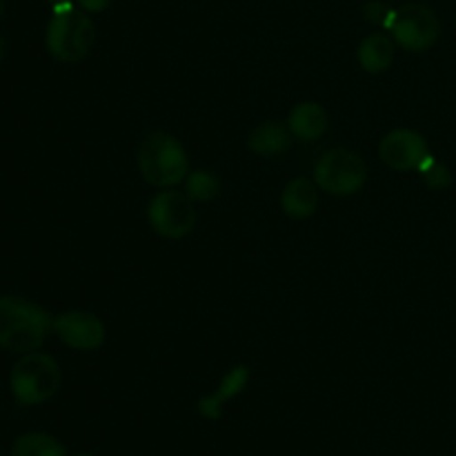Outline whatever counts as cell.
<instances>
[{"label": "cell", "instance_id": "obj_1", "mask_svg": "<svg viewBox=\"0 0 456 456\" xmlns=\"http://www.w3.org/2000/svg\"><path fill=\"white\" fill-rule=\"evenodd\" d=\"M53 330L47 310L20 297H0V347L18 354L36 352Z\"/></svg>", "mask_w": 456, "mask_h": 456}, {"label": "cell", "instance_id": "obj_2", "mask_svg": "<svg viewBox=\"0 0 456 456\" xmlns=\"http://www.w3.org/2000/svg\"><path fill=\"white\" fill-rule=\"evenodd\" d=\"M138 172L150 185L174 187L190 174V156L185 147L167 132H151L138 145Z\"/></svg>", "mask_w": 456, "mask_h": 456}, {"label": "cell", "instance_id": "obj_3", "mask_svg": "<svg viewBox=\"0 0 456 456\" xmlns=\"http://www.w3.org/2000/svg\"><path fill=\"white\" fill-rule=\"evenodd\" d=\"M62 374L56 359L43 352L22 354L12 368L9 386L20 405H40L61 390Z\"/></svg>", "mask_w": 456, "mask_h": 456}, {"label": "cell", "instance_id": "obj_4", "mask_svg": "<svg viewBox=\"0 0 456 456\" xmlns=\"http://www.w3.org/2000/svg\"><path fill=\"white\" fill-rule=\"evenodd\" d=\"M96 40V25L92 18L78 9L53 12L45 34L49 53L61 62H80L92 52Z\"/></svg>", "mask_w": 456, "mask_h": 456}, {"label": "cell", "instance_id": "obj_5", "mask_svg": "<svg viewBox=\"0 0 456 456\" xmlns=\"http://www.w3.org/2000/svg\"><path fill=\"white\" fill-rule=\"evenodd\" d=\"M314 181L332 196H352L368 183V165L356 151L337 147L325 151L314 165Z\"/></svg>", "mask_w": 456, "mask_h": 456}, {"label": "cell", "instance_id": "obj_6", "mask_svg": "<svg viewBox=\"0 0 456 456\" xmlns=\"http://www.w3.org/2000/svg\"><path fill=\"white\" fill-rule=\"evenodd\" d=\"M390 31L395 43L408 49V52H426L439 40L441 22L435 9L412 3L395 9Z\"/></svg>", "mask_w": 456, "mask_h": 456}, {"label": "cell", "instance_id": "obj_7", "mask_svg": "<svg viewBox=\"0 0 456 456\" xmlns=\"http://www.w3.org/2000/svg\"><path fill=\"white\" fill-rule=\"evenodd\" d=\"M147 218H150L151 230L163 239H183L196 225L194 200L183 191L167 187L151 199L150 208H147Z\"/></svg>", "mask_w": 456, "mask_h": 456}, {"label": "cell", "instance_id": "obj_8", "mask_svg": "<svg viewBox=\"0 0 456 456\" xmlns=\"http://www.w3.org/2000/svg\"><path fill=\"white\" fill-rule=\"evenodd\" d=\"M379 156L395 172H412L430 156L428 141L414 129H392L379 145Z\"/></svg>", "mask_w": 456, "mask_h": 456}, {"label": "cell", "instance_id": "obj_9", "mask_svg": "<svg viewBox=\"0 0 456 456\" xmlns=\"http://www.w3.org/2000/svg\"><path fill=\"white\" fill-rule=\"evenodd\" d=\"M53 332L71 350H98L105 343V323L96 314L85 310L62 312L53 319Z\"/></svg>", "mask_w": 456, "mask_h": 456}, {"label": "cell", "instance_id": "obj_10", "mask_svg": "<svg viewBox=\"0 0 456 456\" xmlns=\"http://www.w3.org/2000/svg\"><path fill=\"white\" fill-rule=\"evenodd\" d=\"M328 111L319 102H298L288 116V127L294 138H301L303 142H312L321 138L328 129Z\"/></svg>", "mask_w": 456, "mask_h": 456}, {"label": "cell", "instance_id": "obj_11", "mask_svg": "<svg viewBox=\"0 0 456 456\" xmlns=\"http://www.w3.org/2000/svg\"><path fill=\"white\" fill-rule=\"evenodd\" d=\"M281 208L289 218H310L319 209V190L310 178H294L285 185Z\"/></svg>", "mask_w": 456, "mask_h": 456}, {"label": "cell", "instance_id": "obj_12", "mask_svg": "<svg viewBox=\"0 0 456 456\" xmlns=\"http://www.w3.org/2000/svg\"><path fill=\"white\" fill-rule=\"evenodd\" d=\"M248 381H249V370L245 368V365H236L234 370H230V372L223 377L221 386H218V390L214 392L212 396L200 399L199 412L203 414L205 419H218L221 417L223 405H225L230 399H234L239 392H243V387L248 386Z\"/></svg>", "mask_w": 456, "mask_h": 456}, {"label": "cell", "instance_id": "obj_13", "mask_svg": "<svg viewBox=\"0 0 456 456\" xmlns=\"http://www.w3.org/2000/svg\"><path fill=\"white\" fill-rule=\"evenodd\" d=\"M356 58L368 74H383L395 61V43L386 34H370L356 49Z\"/></svg>", "mask_w": 456, "mask_h": 456}, {"label": "cell", "instance_id": "obj_14", "mask_svg": "<svg viewBox=\"0 0 456 456\" xmlns=\"http://www.w3.org/2000/svg\"><path fill=\"white\" fill-rule=\"evenodd\" d=\"M249 150L258 156H276L292 145V132L288 125H281L276 120H265L248 138Z\"/></svg>", "mask_w": 456, "mask_h": 456}, {"label": "cell", "instance_id": "obj_15", "mask_svg": "<svg viewBox=\"0 0 456 456\" xmlns=\"http://www.w3.org/2000/svg\"><path fill=\"white\" fill-rule=\"evenodd\" d=\"M12 456H67V450L47 432H27L16 439Z\"/></svg>", "mask_w": 456, "mask_h": 456}, {"label": "cell", "instance_id": "obj_16", "mask_svg": "<svg viewBox=\"0 0 456 456\" xmlns=\"http://www.w3.org/2000/svg\"><path fill=\"white\" fill-rule=\"evenodd\" d=\"M187 196L191 200H200V203H208V200L216 199L218 191H221V183L208 169H194V172L187 174Z\"/></svg>", "mask_w": 456, "mask_h": 456}, {"label": "cell", "instance_id": "obj_17", "mask_svg": "<svg viewBox=\"0 0 456 456\" xmlns=\"http://www.w3.org/2000/svg\"><path fill=\"white\" fill-rule=\"evenodd\" d=\"M419 172H421L426 185L432 187V190H445V187L452 185V174H450V169L432 154L423 160Z\"/></svg>", "mask_w": 456, "mask_h": 456}, {"label": "cell", "instance_id": "obj_18", "mask_svg": "<svg viewBox=\"0 0 456 456\" xmlns=\"http://www.w3.org/2000/svg\"><path fill=\"white\" fill-rule=\"evenodd\" d=\"M392 16H395V12H390V9H387L383 3H368V4H365V20L372 22V25L387 27V29H390Z\"/></svg>", "mask_w": 456, "mask_h": 456}, {"label": "cell", "instance_id": "obj_19", "mask_svg": "<svg viewBox=\"0 0 456 456\" xmlns=\"http://www.w3.org/2000/svg\"><path fill=\"white\" fill-rule=\"evenodd\" d=\"M80 4V9L87 13H98V12H105L114 0H76Z\"/></svg>", "mask_w": 456, "mask_h": 456}, {"label": "cell", "instance_id": "obj_20", "mask_svg": "<svg viewBox=\"0 0 456 456\" xmlns=\"http://www.w3.org/2000/svg\"><path fill=\"white\" fill-rule=\"evenodd\" d=\"M47 3L52 4L53 12H62V9L74 7V3H71V0H47Z\"/></svg>", "mask_w": 456, "mask_h": 456}, {"label": "cell", "instance_id": "obj_21", "mask_svg": "<svg viewBox=\"0 0 456 456\" xmlns=\"http://www.w3.org/2000/svg\"><path fill=\"white\" fill-rule=\"evenodd\" d=\"M4 52H7V47H4V40L0 38V62H3V58H4Z\"/></svg>", "mask_w": 456, "mask_h": 456}, {"label": "cell", "instance_id": "obj_22", "mask_svg": "<svg viewBox=\"0 0 456 456\" xmlns=\"http://www.w3.org/2000/svg\"><path fill=\"white\" fill-rule=\"evenodd\" d=\"M0 16H3V0H0Z\"/></svg>", "mask_w": 456, "mask_h": 456}, {"label": "cell", "instance_id": "obj_23", "mask_svg": "<svg viewBox=\"0 0 456 456\" xmlns=\"http://www.w3.org/2000/svg\"><path fill=\"white\" fill-rule=\"evenodd\" d=\"M78 456H92V454H78Z\"/></svg>", "mask_w": 456, "mask_h": 456}, {"label": "cell", "instance_id": "obj_24", "mask_svg": "<svg viewBox=\"0 0 456 456\" xmlns=\"http://www.w3.org/2000/svg\"><path fill=\"white\" fill-rule=\"evenodd\" d=\"M0 456H3V450H0Z\"/></svg>", "mask_w": 456, "mask_h": 456}]
</instances>
